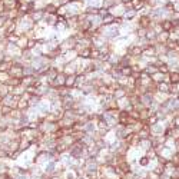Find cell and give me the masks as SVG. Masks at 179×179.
Returning a JSON list of instances; mask_svg holds the SVG:
<instances>
[{
	"label": "cell",
	"instance_id": "obj_3",
	"mask_svg": "<svg viewBox=\"0 0 179 179\" xmlns=\"http://www.w3.org/2000/svg\"><path fill=\"white\" fill-rule=\"evenodd\" d=\"M169 80H171V83H179V73L178 72L171 73V75H169Z\"/></svg>",
	"mask_w": 179,
	"mask_h": 179
},
{
	"label": "cell",
	"instance_id": "obj_1",
	"mask_svg": "<svg viewBox=\"0 0 179 179\" xmlns=\"http://www.w3.org/2000/svg\"><path fill=\"white\" fill-rule=\"evenodd\" d=\"M7 75L10 77H16V79H22L23 77V66L19 63H12L10 67L7 70Z\"/></svg>",
	"mask_w": 179,
	"mask_h": 179
},
{
	"label": "cell",
	"instance_id": "obj_6",
	"mask_svg": "<svg viewBox=\"0 0 179 179\" xmlns=\"http://www.w3.org/2000/svg\"><path fill=\"white\" fill-rule=\"evenodd\" d=\"M122 1H125V3H129V1H132V0H122Z\"/></svg>",
	"mask_w": 179,
	"mask_h": 179
},
{
	"label": "cell",
	"instance_id": "obj_7",
	"mask_svg": "<svg viewBox=\"0 0 179 179\" xmlns=\"http://www.w3.org/2000/svg\"><path fill=\"white\" fill-rule=\"evenodd\" d=\"M98 179H103V178H98Z\"/></svg>",
	"mask_w": 179,
	"mask_h": 179
},
{
	"label": "cell",
	"instance_id": "obj_2",
	"mask_svg": "<svg viewBox=\"0 0 179 179\" xmlns=\"http://www.w3.org/2000/svg\"><path fill=\"white\" fill-rule=\"evenodd\" d=\"M17 100H19V96H14L13 93H9V95H6L4 98L1 99L0 106H9V108H12V109H16Z\"/></svg>",
	"mask_w": 179,
	"mask_h": 179
},
{
	"label": "cell",
	"instance_id": "obj_5",
	"mask_svg": "<svg viewBox=\"0 0 179 179\" xmlns=\"http://www.w3.org/2000/svg\"><path fill=\"white\" fill-rule=\"evenodd\" d=\"M10 178V173L6 172V173H0V179H9Z\"/></svg>",
	"mask_w": 179,
	"mask_h": 179
},
{
	"label": "cell",
	"instance_id": "obj_4",
	"mask_svg": "<svg viewBox=\"0 0 179 179\" xmlns=\"http://www.w3.org/2000/svg\"><path fill=\"white\" fill-rule=\"evenodd\" d=\"M7 20H9V17L6 16V13L0 14V27H4V24L7 23Z\"/></svg>",
	"mask_w": 179,
	"mask_h": 179
}]
</instances>
